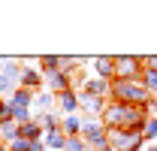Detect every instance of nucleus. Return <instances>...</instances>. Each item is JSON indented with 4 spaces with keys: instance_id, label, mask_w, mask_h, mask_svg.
<instances>
[{
    "instance_id": "1",
    "label": "nucleus",
    "mask_w": 157,
    "mask_h": 151,
    "mask_svg": "<svg viewBox=\"0 0 157 151\" xmlns=\"http://www.w3.org/2000/svg\"><path fill=\"white\" fill-rule=\"evenodd\" d=\"M109 100L124 103V106H142V109H148L151 94L142 85V79H115L109 85Z\"/></svg>"
},
{
    "instance_id": "2",
    "label": "nucleus",
    "mask_w": 157,
    "mask_h": 151,
    "mask_svg": "<svg viewBox=\"0 0 157 151\" xmlns=\"http://www.w3.org/2000/svg\"><path fill=\"white\" fill-rule=\"evenodd\" d=\"M142 55H115V79H142Z\"/></svg>"
},
{
    "instance_id": "3",
    "label": "nucleus",
    "mask_w": 157,
    "mask_h": 151,
    "mask_svg": "<svg viewBox=\"0 0 157 151\" xmlns=\"http://www.w3.org/2000/svg\"><path fill=\"white\" fill-rule=\"evenodd\" d=\"M94 76L103 82H115V55H97L94 60Z\"/></svg>"
},
{
    "instance_id": "4",
    "label": "nucleus",
    "mask_w": 157,
    "mask_h": 151,
    "mask_svg": "<svg viewBox=\"0 0 157 151\" xmlns=\"http://www.w3.org/2000/svg\"><path fill=\"white\" fill-rule=\"evenodd\" d=\"M0 76H3L12 88H18V85H21V76H24V64H21V60H12V57H3V64H0Z\"/></svg>"
},
{
    "instance_id": "5",
    "label": "nucleus",
    "mask_w": 157,
    "mask_h": 151,
    "mask_svg": "<svg viewBox=\"0 0 157 151\" xmlns=\"http://www.w3.org/2000/svg\"><path fill=\"white\" fill-rule=\"evenodd\" d=\"M109 100H100V97H91V94H82L78 91V109L85 112V118H100L103 109H106Z\"/></svg>"
},
{
    "instance_id": "6",
    "label": "nucleus",
    "mask_w": 157,
    "mask_h": 151,
    "mask_svg": "<svg viewBox=\"0 0 157 151\" xmlns=\"http://www.w3.org/2000/svg\"><path fill=\"white\" fill-rule=\"evenodd\" d=\"M45 91H52V94L58 97V94H63V91H73V82L60 73V70L58 73H48L45 76Z\"/></svg>"
},
{
    "instance_id": "7",
    "label": "nucleus",
    "mask_w": 157,
    "mask_h": 151,
    "mask_svg": "<svg viewBox=\"0 0 157 151\" xmlns=\"http://www.w3.org/2000/svg\"><path fill=\"white\" fill-rule=\"evenodd\" d=\"M109 85L112 82H103V79H85L82 85V94H91V97H100V100H109Z\"/></svg>"
},
{
    "instance_id": "8",
    "label": "nucleus",
    "mask_w": 157,
    "mask_h": 151,
    "mask_svg": "<svg viewBox=\"0 0 157 151\" xmlns=\"http://www.w3.org/2000/svg\"><path fill=\"white\" fill-rule=\"evenodd\" d=\"M58 112H63V118L67 115H76L78 112V91H63V94H58Z\"/></svg>"
},
{
    "instance_id": "9",
    "label": "nucleus",
    "mask_w": 157,
    "mask_h": 151,
    "mask_svg": "<svg viewBox=\"0 0 157 151\" xmlns=\"http://www.w3.org/2000/svg\"><path fill=\"white\" fill-rule=\"evenodd\" d=\"M42 82H45V76L39 73V70L24 67V76H21V85H18V88H24V91H33V94H36L39 88H42Z\"/></svg>"
},
{
    "instance_id": "10",
    "label": "nucleus",
    "mask_w": 157,
    "mask_h": 151,
    "mask_svg": "<svg viewBox=\"0 0 157 151\" xmlns=\"http://www.w3.org/2000/svg\"><path fill=\"white\" fill-rule=\"evenodd\" d=\"M33 100H36V94L33 91H24V88H15L12 94L6 97L9 106H21V109H33Z\"/></svg>"
},
{
    "instance_id": "11",
    "label": "nucleus",
    "mask_w": 157,
    "mask_h": 151,
    "mask_svg": "<svg viewBox=\"0 0 157 151\" xmlns=\"http://www.w3.org/2000/svg\"><path fill=\"white\" fill-rule=\"evenodd\" d=\"M18 136L21 139H27V142H42V127H39V121L33 118V121H27V124H18Z\"/></svg>"
},
{
    "instance_id": "12",
    "label": "nucleus",
    "mask_w": 157,
    "mask_h": 151,
    "mask_svg": "<svg viewBox=\"0 0 157 151\" xmlns=\"http://www.w3.org/2000/svg\"><path fill=\"white\" fill-rule=\"evenodd\" d=\"M60 130H63V136H82V118L78 115L60 118Z\"/></svg>"
},
{
    "instance_id": "13",
    "label": "nucleus",
    "mask_w": 157,
    "mask_h": 151,
    "mask_svg": "<svg viewBox=\"0 0 157 151\" xmlns=\"http://www.w3.org/2000/svg\"><path fill=\"white\" fill-rule=\"evenodd\" d=\"M42 142H45V148H48V151H63L67 136H63V130H52V133L42 136Z\"/></svg>"
},
{
    "instance_id": "14",
    "label": "nucleus",
    "mask_w": 157,
    "mask_h": 151,
    "mask_svg": "<svg viewBox=\"0 0 157 151\" xmlns=\"http://www.w3.org/2000/svg\"><path fill=\"white\" fill-rule=\"evenodd\" d=\"M58 103V97L52 94V91H42V94H36V100H33V109H39V112H52V106Z\"/></svg>"
},
{
    "instance_id": "15",
    "label": "nucleus",
    "mask_w": 157,
    "mask_h": 151,
    "mask_svg": "<svg viewBox=\"0 0 157 151\" xmlns=\"http://www.w3.org/2000/svg\"><path fill=\"white\" fill-rule=\"evenodd\" d=\"M39 127H42V133H52V130H60V118L58 112H45V115H36Z\"/></svg>"
},
{
    "instance_id": "16",
    "label": "nucleus",
    "mask_w": 157,
    "mask_h": 151,
    "mask_svg": "<svg viewBox=\"0 0 157 151\" xmlns=\"http://www.w3.org/2000/svg\"><path fill=\"white\" fill-rule=\"evenodd\" d=\"M60 70V57L58 55H42L39 57V73L48 76V73H58Z\"/></svg>"
},
{
    "instance_id": "17",
    "label": "nucleus",
    "mask_w": 157,
    "mask_h": 151,
    "mask_svg": "<svg viewBox=\"0 0 157 151\" xmlns=\"http://www.w3.org/2000/svg\"><path fill=\"white\" fill-rule=\"evenodd\" d=\"M142 139L151 145L157 139V115H148V121H145V127H142Z\"/></svg>"
},
{
    "instance_id": "18",
    "label": "nucleus",
    "mask_w": 157,
    "mask_h": 151,
    "mask_svg": "<svg viewBox=\"0 0 157 151\" xmlns=\"http://www.w3.org/2000/svg\"><path fill=\"white\" fill-rule=\"evenodd\" d=\"M0 139H3V145H9L12 139H18V124H15V121L3 124V127H0Z\"/></svg>"
},
{
    "instance_id": "19",
    "label": "nucleus",
    "mask_w": 157,
    "mask_h": 151,
    "mask_svg": "<svg viewBox=\"0 0 157 151\" xmlns=\"http://www.w3.org/2000/svg\"><path fill=\"white\" fill-rule=\"evenodd\" d=\"M142 85L148 88V94H151V97L157 94V73H154V70H142Z\"/></svg>"
},
{
    "instance_id": "20",
    "label": "nucleus",
    "mask_w": 157,
    "mask_h": 151,
    "mask_svg": "<svg viewBox=\"0 0 157 151\" xmlns=\"http://www.w3.org/2000/svg\"><path fill=\"white\" fill-rule=\"evenodd\" d=\"M6 151H30V142H27V139H12V142H9V145H6Z\"/></svg>"
},
{
    "instance_id": "21",
    "label": "nucleus",
    "mask_w": 157,
    "mask_h": 151,
    "mask_svg": "<svg viewBox=\"0 0 157 151\" xmlns=\"http://www.w3.org/2000/svg\"><path fill=\"white\" fill-rule=\"evenodd\" d=\"M9 121H12V109H9V103H6V100H0V127H3V124H9Z\"/></svg>"
},
{
    "instance_id": "22",
    "label": "nucleus",
    "mask_w": 157,
    "mask_h": 151,
    "mask_svg": "<svg viewBox=\"0 0 157 151\" xmlns=\"http://www.w3.org/2000/svg\"><path fill=\"white\" fill-rule=\"evenodd\" d=\"M142 67H145V70H154V73H157V55H142Z\"/></svg>"
},
{
    "instance_id": "23",
    "label": "nucleus",
    "mask_w": 157,
    "mask_h": 151,
    "mask_svg": "<svg viewBox=\"0 0 157 151\" xmlns=\"http://www.w3.org/2000/svg\"><path fill=\"white\" fill-rule=\"evenodd\" d=\"M148 115H157V94L151 97V103H148Z\"/></svg>"
},
{
    "instance_id": "24",
    "label": "nucleus",
    "mask_w": 157,
    "mask_h": 151,
    "mask_svg": "<svg viewBox=\"0 0 157 151\" xmlns=\"http://www.w3.org/2000/svg\"><path fill=\"white\" fill-rule=\"evenodd\" d=\"M30 151H48V148H45V142H30Z\"/></svg>"
},
{
    "instance_id": "25",
    "label": "nucleus",
    "mask_w": 157,
    "mask_h": 151,
    "mask_svg": "<svg viewBox=\"0 0 157 151\" xmlns=\"http://www.w3.org/2000/svg\"><path fill=\"white\" fill-rule=\"evenodd\" d=\"M0 145H3V139H0Z\"/></svg>"
}]
</instances>
